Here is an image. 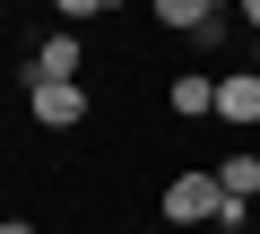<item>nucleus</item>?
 I'll use <instances>...</instances> for the list:
<instances>
[{
	"label": "nucleus",
	"mask_w": 260,
	"mask_h": 234,
	"mask_svg": "<svg viewBox=\"0 0 260 234\" xmlns=\"http://www.w3.org/2000/svg\"><path fill=\"white\" fill-rule=\"evenodd\" d=\"M217 208H225L217 165H200V174H174V182H165V225H174V234H182V225H217Z\"/></svg>",
	"instance_id": "obj_1"
},
{
	"label": "nucleus",
	"mask_w": 260,
	"mask_h": 234,
	"mask_svg": "<svg viewBox=\"0 0 260 234\" xmlns=\"http://www.w3.org/2000/svg\"><path fill=\"white\" fill-rule=\"evenodd\" d=\"M26 104H35L44 130H78L87 122V87L78 78H26Z\"/></svg>",
	"instance_id": "obj_2"
},
{
	"label": "nucleus",
	"mask_w": 260,
	"mask_h": 234,
	"mask_svg": "<svg viewBox=\"0 0 260 234\" xmlns=\"http://www.w3.org/2000/svg\"><path fill=\"white\" fill-rule=\"evenodd\" d=\"M217 122L260 130V70H225V78H217Z\"/></svg>",
	"instance_id": "obj_3"
},
{
	"label": "nucleus",
	"mask_w": 260,
	"mask_h": 234,
	"mask_svg": "<svg viewBox=\"0 0 260 234\" xmlns=\"http://www.w3.org/2000/svg\"><path fill=\"white\" fill-rule=\"evenodd\" d=\"M78 70H87V44H78V26H61V35L35 44V70L26 78H78Z\"/></svg>",
	"instance_id": "obj_4"
},
{
	"label": "nucleus",
	"mask_w": 260,
	"mask_h": 234,
	"mask_svg": "<svg viewBox=\"0 0 260 234\" xmlns=\"http://www.w3.org/2000/svg\"><path fill=\"white\" fill-rule=\"evenodd\" d=\"M174 113H182V122H208V113H217V78L208 70H174Z\"/></svg>",
	"instance_id": "obj_5"
},
{
	"label": "nucleus",
	"mask_w": 260,
	"mask_h": 234,
	"mask_svg": "<svg viewBox=\"0 0 260 234\" xmlns=\"http://www.w3.org/2000/svg\"><path fill=\"white\" fill-rule=\"evenodd\" d=\"M217 191H225V199H243V208H251V199H260V156H251V148H234V156H225V165H217Z\"/></svg>",
	"instance_id": "obj_6"
},
{
	"label": "nucleus",
	"mask_w": 260,
	"mask_h": 234,
	"mask_svg": "<svg viewBox=\"0 0 260 234\" xmlns=\"http://www.w3.org/2000/svg\"><path fill=\"white\" fill-rule=\"evenodd\" d=\"M156 9V26H174V35H200L208 18H217V0H148Z\"/></svg>",
	"instance_id": "obj_7"
},
{
	"label": "nucleus",
	"mask_w": 260,
	"mask_h": 234,
	"mask_svg": "<svg viewBox=\"0 0 260 234\" xmlns=\"http://www.w3.org/2000/svg\"><path fill=\"white\" fill-rule=\"evenodd\" d=\"M225 35H234V26H225V9H217V18H208L200 35H182V44H191V52H225Z\"/></svg>",
	"instance_id": "obj_8"
},
{
	"label": "nucleus",
	"mask_w": 260,
	"mask_h": 234,
	"mask_svg": "<svg viewBox=\"0 0 260 234\" xmlns=\"http://www.w3.org/2000/svg\"><path fill=\"white\" fill-rule=\"evenodd\" d=\"M52 9H61L70 26H87V18H104V9H113V0H52Z\"/></svg>",
	"instance_id": "obj_9"
},
{
	"label": "nucleus",
	"mask_w": 260,
	"mask_h": 234,
	"mask_svg": "<svg viewBox=\"0 0 260 234\" xmlns=\"http://www.w3.org/2000/svg\"><path fill=\"white\" fill-rule=\"evenodd\" d=\"M217 225H225V234H243V225H251V208H243V199H225V208H217Z\"/></svg>",
	"instance_id": "obj_10"
},
{
	"label": "nucleus",
	"mask_w": 260,
	"mask_h": 234,
	"mask_svg": "<svg viewBox=\"0 0 260 234\" xmlns=\"http://www.w3.org/2000/svg\"><path fill=\"white\" fill-rule=\"evenodd\" d=\"M243 26H251V35H260V0H243Z\"/></svg>",
	"instance_id": "obj_11"
},
{
	"label": "nucleus",
	"mask_w": 260,
	"mask_h": 234,
	"mask_svg": "<svg viewBox=\"0 0 260 234\" xmlns=\"http://www.w3.org/2000/svg\"><path fill=\"white\" fill-rule=\"evenodd\" d=\"M0 234H35V225H26V217H9V225H0Z\"/></svg>",
	"instance_id": "obj_12"
}]
</instances>
